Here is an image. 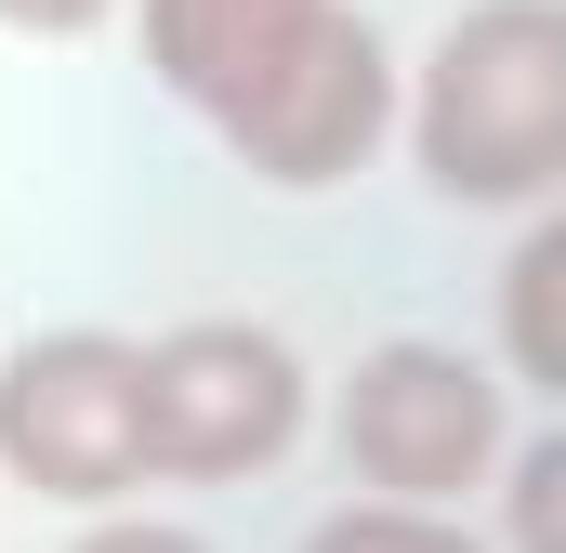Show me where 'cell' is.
<instances>
[{
  "label": "cell",
  "mask_w": 566,
  "mask_h": 553,
  "mask_svg": "<svg viewBox=\"0 0 566 553\" xmlns=\"http://www.w3.org/2000/svg\"><path fill=\"white\" fill-rule=\"evenodd\" d=\"M409 171L448 211L566 198V0H461L409 66Z\"/></svg>",
  "instance_id": "6da1fadb"
},
{
  "label": "cell",
  "mask_w": 566,
  "mask_h": 553,
  "mask_svg": "<svg viewBox=\"0 0 566 553\" xmlns=\"http://www.w3.org/2000/svg\"><path fill=\"white\" fill-rule=\"evenodd\" d=\"M329 448L369 501H448L461 514L514 461V369H488L434 330H396L329 383Z\"/></svg>",
  "instance_id": "7a4b0ae2"
},
{
  "label": "cell",
  "mask_w": 566,
  "mask_h": 553,
  "mask_svg": "<svg viewBox=\"0 0 566 553\" xmlns=\"http://www.w3.org/2000/svg\"><path fill=\"white\" fill-rule=\"evenodd\" d=\"M0 488H40L66 514H119L133 488H158L133 330H27L0 356Z\"/></svg>",
  "instance_id": "3957f363"
},
{
  "label": "cell",
  "mask_w": 566,
  "mask_h": 553,
  "mask_svg": "<svg viewBox=\"0 0 566 553\" xmlns=\"http://www.w3.org/2000/svg\"><path fill=\"white\" fill-rule=\"evenodd\" d=\"M211 133H224V158H238L251 185H277V198H329V185H356L382 145L409 133V66L382 53V27H369L356 0H329L277 66L211 119Z\"/></svg>",
  "instance_id": "277c9868"
},
{
  "label": "cell",
  "mask_w": 566,
  "mask_h": 553,
  "mask_svg": "<svg viewBox=\"0 0 566 553\" xmlns=\"http://www.w3.org/2000/svg\"><path fill=\"white\" fill-rule=\"evenodd\" d=\"M316 421V369L290 356L264 316H185L145 343V435H158V488H238L277 474Z\"/></svg>",
  "instance_id": "5b68a950"
},
{
  "label": "cell",
  "mask_w": 566,
  "mask_h": 553,
  "mask_svg": "<svg viewBox=\"0 0 566 553\" xmlns=\"http://www.w3.org/2000/svg\"><path fill=\"white\" fill-rule=\"evenodd\" d=\"M316 13H329V0H133L145 80H158L171 106H198V119H224V106L277 66Z\"/></svg>",
  "instance_id": "8992f818"
},
{
  "label": "cell",
  "mask_w": 566,
  "mask_h": 553,
  "mask_svg": "<svg viewBox=\"0 0 566 553\" xmlns=\"http://www.w3.org/2000/svg\"><path fill=\"white\" fill-rule=\"evenodd\" d=\"M501 369L566 409V198L527 211V238H514V264H501Z\"/></svg>",
  "instance_id": "52a82bcc"
},
{
  "label": "cell",
  "mask_w": 566,
  "mask_h": 553,
  "mask_svg": "<svg viewBox=\"0 0 566 553\" xmlns=\"http://www.w3.org/2000/svg\"><path fill=\"white\" fill-rule=\"evenodd\" d=\"M303 553H501V541H488V528H461L448 501H369V488H356L343 514H316V528H303Z\"/></svg>",
  "instance_id": "ba28073f"
},
{
  "label": "cell",
  "mask_w": 566,
  "mask_h": 553,
  "mask_svg": "<svg viewBox=\"0 0 566 553\" xmlns=\"http://www.w3.org/2000/svg\"><path fill=\"white\" fill-rule=\"evenodd\" d=\"M501 553H566V409L501 461Z\"/></svg>",
  "instance_id": "9c48e42d"
},
{
  "label": "cell",
  "mask_w": 566,
  "mask_h": 553,
  "mask_svg": "<svg viewBox=\"0 0 566 553\" xmlns=\"http://www.w3.org/2000/svg\"><path fill=\"white\" fill-rule=\"evenodd\" d=\"M66 553H211V541H198V528H171V514H133V501H119V514H93Z\"/></svg>",
  "instance_id": "30bf717a"
},
{
  "label": "cell",
  "mask_w": 566,
  "mask_h": 553,
  "mask_svg": "<svg viewBox=\"0 0 566 553\" xmlns=\"http://www.w3.org/2000/svg\"><path fill=\"white\" fill-rule=\"evenodd\" d=\"M106 13H119V0H0V27H13V40H93Z\"/></svg>",
  "instance_id": "8fae6325"
}]
</instances>
